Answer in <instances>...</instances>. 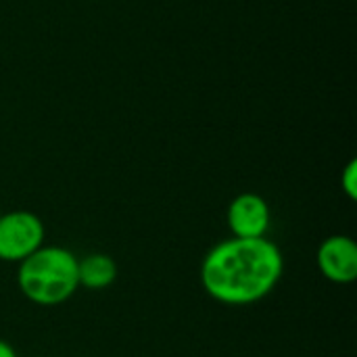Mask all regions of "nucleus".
I'll list each match as a JSON object with an SVG mask.
<instances>
[{"mask_svg": "<svg viewBox=\"0 0 357 357\" xmlns=\"http://www.w3.org/2000/svg\"><path fill=\"white\" fill-rule=\"evenodd\" d=\"M44 224L31 211H8L0 215V261L21 264L44 245Z\"/></svg>", "mask_w": 357, "mask_h": 357, "instance_id": "3", "label": "nucleus"}, {"mask_svg": "<svg viewBox=\"0 0 357 357\" xmlns=\"http://www.w3.org/2000/svg\"><path fill=\"white\" fill-rule=\"evenodd\" d=\"M0 215H2V211H0Z\"/></svg>", "mask_w": 357, "mask_h": 357, "instance_id": "9", "label": "nucleus"}, {"mask_svg": "<svg viewBox=\"0 0 357 357\" xmlns=\"http://www.w3.org/2000/svg\"><path fill=\"white\" fill-rule=\"evenodd\" d=\"M341 186H343L345 195H347L351 201H356L357 199V161L356 159H351V161L347 163V167L343 169V174H341Z\"/></svg>", "mask_w": 357, "mask_h": 357, "instance_id": "7", "label": "nucleus"}, {"mask_svg": "<svg viewBox=\"0 0 357 357\" xmlns=\"http://www.w3.org/2000/svg\"><path fill=\"white\" fill-rule=\"evenodd\" d=\"M320 274L335 284H351L357 278V245L351 236L333 234L324 238L316 253Z\"/></svg>", "mask_w": 357, "mask_h": 357, "instance_id": "5", "label": "nucleus"}, {"mask_svg": "<svg viewBox=\"0 0 357 357\" xmlns=\"http://www.w3.org/2000/svg\"><path fill=\"white\" fill-rule=\"evenodd\" d=\"M284 257L274 241L226 238L201 264V284L218 303L245 307L268 297L280 282Z\"/></svg>", "mask_w": 357, "mask_h": 357, "instance_id": "1", "label": "nucleus"}, {"mask_svg": "<svg viewBox=\"0 0 357 357\" xmlns=\"http://www.w3.org/2000/svg\"><path fill=\"white\" fill-rule=\"evenodd\" d=\"M117 278V264L107 253H90L77 259V280L79 287L90 291H102L111 287Z\"/></svg>", "mask_w": 357, "mask_h": 357, "instance_id": "6", "label": "nucleus"}, {"mask_svg": "<svg viewBox=\"0 0 357 357\" xmlns=\"http://www.w3.org/2000/svg\"><path fill=\"white\" fill-rule=\"evenodd\" d=\"M228 228L236 238H264L270 230L272 211L264 197L255 192H241L228 205Z\"/></svg>", "mask_w": 357, "mask_h": 357, "instance_id": "4", "label": "nucleus"}, {"mask_svg": "<svg viewBox=\"0 0 357 357\" xmlns=\"http://www.w3.org/2000/svg\"><path fill=\"white\" fill-rule=\"evenodd\" d=\"M0 357H17L15 349L6 341H2V339H0Z\"/></svg>", "mask_w": 357, "mask_h": 357, "instance_id": "8", "label": "nucleus"}, {"mask_svg": "<svg viewBox=\"0 0 357 357\" xmlns=\"http://www.w3.org/2000/svg\"><path fill=\"white\" fill-rule=\"evenodd\" d=\"M17 284L21 295L42 307L61 305L79 287L77 257L63 247H40L19 264Z\"/></svg>", "mask_w": 357, "mask_h": 357, "instance_id": "2", "label": "nucleus"}]
</instances>
